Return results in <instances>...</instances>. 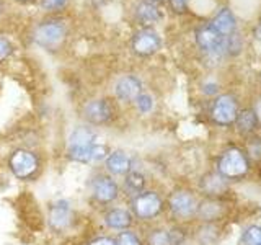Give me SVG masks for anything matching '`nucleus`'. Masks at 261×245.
I'll list each match as a JSON object with an SVG mask.
<instances>
[{
	"label": "nucleus",
	"mask_w": 261,
	"mask_h": 245,
	"mask_svg": "<svg viewBox=\"0 0 261 245\" xmlns=\"http://www.w3.org/2000/svg\"><path fill=\"white\" fill-rule=\"evenodd\" d=\"M106 155L103 145L96 144V134L87 126H79L69 137V157L80 163L101 160Z\"/></svg>",
	"instance_id": "obj_1"
},
{
	"label": "nucleus",
	"mask_w": 261,
	"mask_h": 245,
	"mask_svg": "<svg viewBox=\"0 0 261 245\" xmlns=\"http://www.w3.org/2000/svg\"><path fill=\"white\" fill-rule=\"evenodd\" d=\"M67 36V28L62 21L57 20H49L39 23L38 27L33 31V41L44 49H54L59 47Z\"/></svg>",
	"instance_id": "obj_2"
},
{
	"label": "nucleus",
	"mask_w": 261,
	"mask_h": 245,
	"mask_svg": "<svg viewBox=\"0 0 261 245\" xmlns=\"http://www.w3.org/2000/svg\"><path fill=\"white\" fill-rule=\"evenodd\" d=\"M248 157L240 149L225 151L217 162V170L224 178H242L248 174Z\"/></svg>",
	"instance_id": "obj_3"
},
{
	"label": "nucleus",
	"mask_w": 261,
	"mask_h": 245,
	"mask_svg": "<svg viewBox=\"0 0 261 245\" xmlns=\"http://www.w3.org/2000/svg\"><path fill=\"white\" fill-rule=\"evenodd\" d=\"M196 43L207 54H222L228 49L230 38L220 35L212 24H204L196 31Z\"/></svg>",
	"instance_id": "obj_4"
},
{
	"label": "nucleus",
	"mask_w": 261,
	"mask_h": 245,
	"mask_svg": "<svg viewBox=\"0 0 261 245\" xmlns=\"http://www.w3.org/2000/svg\"><path fill=\"white\" fill-rule=\"evenodd\" d=\"M237 114H239L237 102L230 95H220L219 98H216V102L212 103L211 118L214 119V122L219 126L233 125L237 119Z\"/></svg>",
	"instance_id": "obj_5"
},
{
	"label": "nucleus",
	"mask_w": 261,
	"mask_h": 245,
	"mask_svg": "<svg viewBox=\"0 0 261 245\" xmlns=\"http://www.w3.org/2000/svg\"><path fill=\"white\" fill-rule=\"evenodd\" d=\"M162 38L152 28L139 30L133 38V51L137 56H152L160 49Z\"/></svg>",
	"instance_id": "obj_6"
},
{
	"label": "nucleus",
	"mask_w": 261,
	"mask_h": 245,
	"mask_svg": "<svg viewBox=\"0 0 261 245\" xmlns=\"http://www.w3.org/2000/svg\"><path fill=\"white\" fill-rule=\"evenodd\" d=\"M133 211L141 219H152L162 211V200L157 193L147 191L137 194L133 201Z\"/></svg>",
	"instance_id": "obj_7"
},
{
	"label": "nucleus",
	"mask_w": 261,
	"mask_h": 245,
	"mask_svg": "<svg viewBox=\"0 0 261 245\" xmlns=\"http://www.w3.org/2000/svg\"><path fill=\"white\" fill-rule=\"evenodd\" d=\"M10 168L15 177L18 178H28L36 172L38 168V159L36 155L30 151H15L10 157Z\"/></svg>",
	"instance_id": "obj_8"
},
{
	"label": "nucleus",
	"mask_w": 261,
	"mask_h": 245,
	"mask_svg": "<svg viewBox=\"0 0 261 245\" xmlns=\"http://www.w3.org/2000/svg\"><path fill=\"white\" fill-rule=\"evenodd\" d=\"M170 209L173 212V216L179 219H188L198 211V203H196L191 193L176 191L170 196Z\"/></svg>",
	"instance_id": "obj_9"
},
{
	"label": "nucleus",
	"mask_w": 261,
	"mask_h": 245,
	"mask_svg": "<svg viewBox=\"0 0 261 245\" xmlns=\"http://www.w3.org/2000/svg\"><path fill=\"white\" fill-rule=\"evenodd\" d=\"M92 191L98 203H111L113 200L118 198V185L113 178L98 175L92 182Z\"/></svg>",
	"instance_id": "obj_10"
},
{
	"label": "nucleus",
	"mask_w": 261,
	"mask_h": 245,
	"mask_svg": "<svg viewBox=\"0 0 261 245\" xmlns=\"http://www.w3.org/2000/svg\"><path fill=\"white\" fill-rule=\"evenodd\" d=\"M84 116L92 125H103L113 116V106L106 100H92L85 105Z\"/></svg>",
	"instance_id": "obj_11"
},
{
	"label": "nucleus",
	"mask_w": 261,
	"mask_h": 245,
	"mask_svg": "<svg viewBox=\"0 0 261 245\" xmlns=\"http://www.w3.org/2000/svg\"><path fill=\"white\" fill-rule=\"evenodd\" d=\"M141 92L142 82L136 76H122L114 85V93L121 102H134Z\"/></svg>",
	"instance_id": "obj_12"
},
{
	"label": "nucleus",
	"mask_w": 261,
	"mask_h": 245,
	"mask_svg": "<svg viewBox=\"0 0 261 245\" xmlns=\"http://www.w3.org/2000/svg\"><path fill=\"white\" fill-rule=\"evenodd\" d=\"M72 220V208L70 203L61 200L53 204L51 211H49V224L54 231H64L65 227H69Z\"/></svg>",
	"instance_id": "obj_13"
},
{
	"label": "nucleus",
	"mask_w": 261,
	"mask_h": 245,
	"mask_svg": "<svg viewBox=\"0 0 261 245\" xmlns=\"http://www.w3.org/2000/svg\"><path fill=\"white\" fill-rule=\"evenodd\" d=\"M130 157L122 151H114L106 157V168H108L113 175H124L130 172Z\"/></svg>",
	"instance_id": "obj_14"
},
{
	"label": "nucleus",
	"mask_w": 261,
	"mask_h": 245,
	"mask_svg": "<svg viewBox=\"0 0 261 245\" xmlns=\"http://www.w3.org/2000/svg\"><path fill=\"white\" fill-rule=\"evenodd\" d=\"M227 178L219 174H207L201 180V188L206 194H220L227 190Z\"/></svg>",
	"instance_id": "obj_15"
},
{
	"label": "nucleus",
	"mask_w": 261,
	"mask_h": 245,
	"mask_svg": "<svg viewBox=\"0 0 261 245\" xmlns=\"http://www.w3.org/2000/svg\"><path fill=\"white\" fill-rule=\"evenodd\" d=\"M211 24L220 33V35L230 38L228 35H232L233 33V30L237 27V21H235V16L230 10H222L216 15V18L212 20Z\"/></svg>",
	"instance_id": "obj_16"
},
{
	"label": "nucleus",
	"mask_w": 261,
	"mask_h": 245,
	"mask_svg": "<svg viewBox=\"0 0 261 245\" xmlns=\"http://www.w3.org/2000/svg\"><path fill=\"white\" fill-rule=\"evenodd\" d=\"M106 224L111 229H119V231H126V229L133 224V216L126 209H111L105 217Z\"/></svg>",
	"instance_id": "obj_17"
},
{
	"label": "nucleus",
	"mask_w": 261,
	"mask_h": 245,
	"mask_svg": "<svg viewBox=\"0 0 261 245\" xmlns=\"http://www.w3.org/2000/svg\"><path fill=\"white\" fill-rule=\"evenodd\" d=\"M136 16L141 23L152 24V23H157L160 20V12L153 2H141L137 5Z\"/></svg>",
	"instance_id": "obj_18"
},
{
	"label": "nucleus",
	"mask_w": 261,
	"mask_h": 245,
	"mask_svg": "<svg viewBox=\"0 0 261 245\" xmlns=\"http://www.w3.org/2000/svg\"><path fill=\"white\" fill-rule=\"evenodd\" d=\"M237 126L242 131V133H251L253 129L256 128L258 125V118H256V113L253 110H245L242 113L237 114Z\"/></svg>",
	"instance_id": "obj_19"
},
{
	"label": "nucleus",
	"mask_w": 261,
	"mask_h": 245,
	"mask_svg": "<svg viewBox=\"0 0 261 245\" xmlns=\"http://www.w3.org/2000/svg\"><path fill=\"white\" fill-rule=\"evenodd\" d=\"M124 185H126V188H127L130 193L139 194V193L144 190L145 178H144L142 174H139V172H129V174L126 175Z\"/></svg>",
	"instance_id": "obj_20"
},
{
	"label": "nucleus",
	"mask_w": 261,
	"mask_h": 245,
	"mask_svg": "<svg viewBox=\"0 0 261 245\" xmlns=\"http://www.w3.org/2000/svg\"><path fill=\"white\" fill-rule=\"evenodd\" d=\"M242 245H261V226H250L242 234Z\"/></svg>",
	"instance_id": "obj_21"
},
{
	"label": "nucleus",
	"mask_w": 261,
	"mask_h": 245,
	"mask_svg": "<svg viewBox=\"0 0 261 245\" xmlns=\"http://www.w3.org/2000/svg\"><path fill=\"white\" fill-rule=\"evenodd\" d=\"M149 245H173L170 231H153L149 235Z\"/></svg>",
	"instance_id": "obj_22"
},
{
	"label": "nucleus",
	"mask_w": 261,
	"mask_h": 245,
	"mask_svg": "<svg viewBox=\"0 0 261 245\" xmlns=\"http://www.w3.org/2000/svg\"><path fill=\"white\" fill-rule=\"evenodd\" d=\"M136 105H137V110L141 113H150L153 108V98L147 93H141L136 98Z\"/></svg>",
	"instance_id": "obj_23"
},
{
	"label": "nucleus",
	"mask_w": 261,
	"mask_h": 245,
	"mask_svg": "<svg viewBox=\"0 0 261 245\" xmlns=\"http://www.w3.org/2000/svg\"><path fill=\"white\" fill-rule=\"evenodd\" d=\"M12 51H13V46L10 41H8V38L0 35V64L5 62L8 57H10Z\"/></svg>",
	"instance_id": "obj_24"
},
{
	"label": "nucleus",
	"mask_w": 261,
	"mask_h": 245,
	"mask_svg": "<svg viewBox=\"0 0 261 245\" xmlns=\"http://www.w3.org/2000/svg\"><path fill=\"white\" fill-rule=\"evenodd\" d=\"M69 0H41V7L46 12H59L67 5Z\"/></svg>",
	"instance_id": "obj_25"
},
{
	"label": "nucleus",
	"mask_w": 261,
	"mask_h": 245,
	"mask_svg": "<svg viewBox=\"0 0 261 245\" xmlns=\"http://www.w3.org/2000/svg\"><path fill=\"white\" fill-rule=\"evenodd\" d=\"M116 245H141V240H139V237L134 232L124 231L118 237Z\"/></svg>",
	"instance_id": "obj_26"
},
{
	"label": "nucleus",
	"mask_w": 261,
	"mask_h": 245,
	"mask_svg": "<svg viewBox=\"0 0 261 245\" xmlns=\"http://www.w3.org/2000/svg\"><path fill=\"white\" fill-rule=\"evenodd\" d=\"M170 4H171V8H173L175 12H185L186 10V7H188V0H170Z\"/></svg>",
	"instance_id": "obj_27"
},
{
	"label": "nucleus",
	"mask_w": 261,
	"mask_h": 245,
	"mask_svg": "<svg viewBox=\"0 0 261 245\" xmlns=\"http://www.w3.org/2000/svg\"><path fill=\"white\" fill-rule=\"evenodd\" d=\"M248 151H250V157H253V159H261V141L253 142L250 145Z\"/></svg>",
	"instance_id": "obj_28"
},
{
	"label": "nucleus",
	"mask_w": 261,
	"mask_h": 245,
	"mask_svg": "<svg viewBox=\"0 0 261 245\" xmlns=\"http://www.w3.org/2000/svg\"><path fill=\"white\" fill-rule=\"evenodd\" d=\"M90 245H116V240L110 239V237H100V239L90 242Z\"/></svg>",
	"instance_id": "obj_29"
},
{
	"label": "nucleus",
	"mask_w": 261,
	"mask_h": 245,
	"mask_svg": "<svg viewBox=\"0 0 261 245\" xmlns=\"http://www.w3.org/2000/svg\"><path fill=\"white\" fill-rule=\"evenodd\" d=\"M255 36H256V39H259L261 41V23L256 27V30H255Z\"/></svg>",
	"instance_id": "obj_30"
},
{
	"label": "nucleus",
	"mask_w": 261,
	"mask_h": 245,
	"mask_svg": "<svg viewBox=\"0 0 261 245\" xmlns=\"http://www.w3.org/2000/svg\"><path fill=\"white\" fill-rule=\"evenodd\" d=\"M152 2H160V0H152Z\"/></svg>",
	"instance_id": "obj_31"
},
{
	"label": "nucleus",
	"mask_w": 261,
	"mask_h": 245,
	"mask_svg": "<svg viewBox=\"0 0 261 245\" xmlns=\"http://www.w3.org/2000/svg\"><path fill=\"white\" fill-rule=\"evenodd\" d=\"M21 2H28V0H21Z\"/></svg>",
	"instance_id": "obj_32"
}]
</instances>
